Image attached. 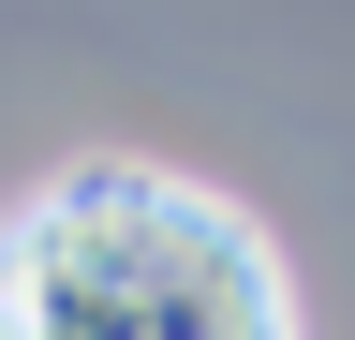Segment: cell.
<instances>
[{"mask_svg": "<svg viewBox=\"0 0 355 340\" xmlns=\"http://www.w3.org/2000/svg\"><path fill=\"white\" fill-rule=\"evenodd\" d=\"M0 340H296L282 267L163 163H74L0 207Z\"/></svg>", "mask_w": 355, "mask_h": 340, "instance_id": "1", "label": "cell"}]
</instances>
